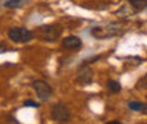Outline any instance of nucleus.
<instances>
[{
  "label": "nucleus",
  "mask_w": 147,
  "mask_h": 124,
  "mask_svg": "<svg viewBox=\"0 0 147 124\" xmlns=\"http://www.w3.org/2000/svg\"><path fill=\"white\" fill-rule=\"evenodd\" d=\"M9 38L14 42L24 44V42H30L34 38V34L24 27H14L9 30Z\"/></svg>",
  "instance_id": "1"
},
{
  "label": "nucleus",
  "mask_w": 147,
  "mask_h": 124,
  "mask_svg": "<svg viewBox=\"0 0 147 124\" xmlns=\"http://www.w3.org/2000/svg\"><path fill=\"white\" fill-rule=\"evenodd\" d=\"M37 36L44 41H55L61 36V30L57 25H44L37 30Z\"/></svg>",
  "instance_id": "2"
},
{
  "label": "nucleus",
  "mask_w": 147,
  "mask_h": 124,
  "mask_svg": "<svg viewBox=\"0 0 147 124\" xmlns=\"http://www.w3.org/2000/svg\"><path fill=\"white\" fill-rule=\"evenodd\" d=\"M31 88L36 90L37 96L41 100H48L51 97V95H53V89L45 80H34L31 83Z\"/></svg>",
  "instance_id": "3"
},
{
  "label": "nucleus",
  "mask_w": 147,
  "mask_h": 124,
  "mask_svg": "<svg viewBox=\"0 0 147 124\" xmlns=\"http://www.w3.org/2000/svg\"><path fill=\"white\" fill-rule=\"evenodd\" d=\"M51 116H53V119H54L55 121H58V123H68L69 119H71L69 110L64 106V105H61V103L55 105V106L51 109Z\"/></svg>",
  "instance_id": "4"
},
{
  "label": "nucleus",
  "mask_w": 147,
  "mask_h": 124,
  "mask_svg": "<svg viewBox=\"0 0 147 124\" xmlns=\"http://www.w3.org/2000/svg\"><path fill=\"white\" fill-rule=\"evenodd\" d=\"M113 24L109 27H93L92 28V36L96 38H109V37L117 36L119 28H112Z\"/></svg>",
  "instance_id": "5"
},
{
  "label": "nucleus",
  "mask_w": 147,
  "mask_h": 124,
  "mask_svg": "<svg viewBox=\"0 0 147 124\" xmlns=\"http://www.w3.org/2000/svg\"><path fill=\"white\" fill-rule=\"evenodd\" d=\"M92 79H93V71H92L89 66L86 65H82L79 69H78V73H76V80L82 85H86V83H91Z\"/></svg>",
  "instance_id": "6"
},
{
  "label": "nucleus",
  "mask_w": 147,
  "mask_h": 124,
  "mask_svg": "<svg viewBox=\"0 0 147 124\" xmlns=\"http://www.w3.org/2000/svg\"><path fill=\"white\" fill-rule=\"evenodd\" d=\"M81 45H82V41L76 36H69L62 40V48L65 50H78L81 48Z\"/></svg>",
  "instance_id": "7"
},
{
  "label": "nucleus",
  "mask_w": 147,
  "mask_h": 124,
  "mask_svg": "<svg viewBox=\"0 0 147 124\" xmlns=\"http://www.w3.org/2000/svg\"><path fill=\"white\" fill-rule=\"evenodd\" d=\"M26 3H28V0H9V1L4 3V7H7V9H20Z\"/></svg>",
  "instance_id": "8"
},
{
  "label": "nucleus",
  "mask_w": 147,
  "mask_h": 124,
  "mask_svg": "<svg viewBox=\"0 0 147 124\" xmlns=\"http://www.w3.org/2000/svg\"><path fill=\"white\" fill-rule=\"evenodd\" d=\"M129 109L133 111H144L147 109V105L140 102H129Z\"/></svg>",
  "instance_id": "9"
},
{
  "label": "nucleus",
  "mask_w": 147,
  "mask_h": 124,
  "mask_svg": "<svg viewBox=\"0 0 147 124\" xmlns=\"http://www.w3.org/2000/svg\"><path fill=\"white\" fill-rule=\"evenodd\" d=\"M129 3L136 9V10H143L147 7V0H129Z\"/></svg>",
  "instance_id": "10"
},
{
  "label": "nucleus",
  "mask_w": 147,
  "mask_h": 124,
  "mask_svg": "<svg viewBox=\"0 0 147 124\" xmlns=\"http://www.w3.org/2000/svg\"><path fill=\"white\" fill-rule=\"evenodd\" d=\"M108 89H109L112 93H119V92L122 90V86H120V83L116 82V80H109V82H108Z\"/></svg>",
  "instance_id": "11"
},
{
  "label": "nucleus",
  "mask_w": 147,
  "mask_h": 124,
  "mask_svg": "<svg viewBox=\"0 0 147 124\" xmlns=\"http://www.w3.org/2000/svg\"><path fill=\"white\" fill-rule=\"evenodd\" d=\"M137 89H147V75H144L139 82H137Z\"/></svg>",
  "instance_id": "12"
},
{
  "label": "nucleus",
  "mask_w": 147,
  "mask_h": 124,
  "mask_svg": "<svg viewBox=\"0 0 147 124\" xmlns=\"http://www.w3.org/2000/svg\"><path fill=\"white\" fill-rule=\"evenodd\" d=\"M24 106H30V107H38V103H37V102H34V100H30V99H28V100H26V102H24Z\"/></svg>",
  "instance_id": "13"
},
{
  "label": "nucleus",
  "mask_w": 147,
  "mask_h": 124,
  "mask_svg": "<svg viewBox=\"0 0 147 124\" xmlns=\"http://www.w3.org/2000/svg\"><path fill=\"white\" fill-rule=\"evenodd\" d=\"M7 50V47H4V45H0V52H4Z\"/></svg>",
  "instance_id": "14"
},
{
  "label": "nucleus",
  "mask_w": 147,
  "mask_h": 124,
  "mask_svg": "<svg viewBox=\"0 0 147 124\" xmlns=\"http://www.w3.org/2000/svg\"><path fill=\"white\" fill-rule=\"evenodd\" d=\"M106 124H120L119 121H109V123H106Z\"/></svg>",
  "instance_id": "15"
}]
</instances>
